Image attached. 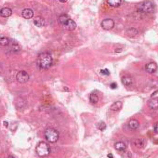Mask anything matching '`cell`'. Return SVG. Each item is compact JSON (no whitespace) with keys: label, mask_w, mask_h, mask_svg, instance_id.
<instances>
[{"label":"cell","mask_w":158,"mask_h":158,"mask_svg":"<svg viewBox=\"0 0 158 158\" xmlns=\"http://www.w3.org/2000/svg\"><path fill=\"white\" fill-rule=\"evenodd\" d=\"M52 63H53V60H52L51 55L47 52L41 53L37 58V66L40 69H49L52 65Z\"/></svg>","instance_id":"obj_1"},{"label":"cell","mask_w":158,"mask_h":158,"mask_svg":"<svg viewBox=\"0 0 158 158\" xmlns=\"http://www.w3.org/2000/svg\"><path fill=\"white\" fill-rule=\"evenodd\" d=\"M59 23L60 24L61 27H63L65 30L68 31H73L76 28V21H73L68 15L66 14H63L59 17L58 19Z\"/></svg>","instance_id":"obj_2"},{"label":"cell","mask_w":158,"mask_h":158,"mask_svg":"<svg viewBox=\"0 0 158 158\" xmlns=\"http://www.w3.org/2000/svg\"><path fill=\"white\" fill-rule=\"evenodd\" d=\"M36 153L38 156L40 157H45L47 156L50 153V147L49 145L45 142H40L36 146Z\"/></svg>","instance_id":"obj_3"},{"label":"cell","mask_w":158,"mask_h":158,"mask_svg":"<svg viewBox=\"0 0 158 158\" xmlns=\"http://www.w3.org/2000/svg\"><path fill=\"white\" fill-rule=\"evenodd\" d=\"M137 8L139 12L148 14V13H152L155 10V5L151 1H143L139 4L137 6Z\"/></svg>","instance_id":"obj_4"},{"label":"cell","mask_w":158,"mask_h":158,"mask_svg":"<svg viewBox=\"0 0 158 158\" xmlns=\"http://www.w3.org/2000/svg\"><path fill=\"white\" fill-rule=\"evenodd\" d=\"M59 137H60L59 132L55 128H49L45 131V138L50 143H55L56 142H58Z\"/></svg>","instance_id":"obj_5"},{"label":"cell","mask_w":158,"mask_h":158,"mask_svg":"<svg viewBox=\"0 0 158 158\" xmlns=\"http://www.w3.org/2000/svg\"><path fill=\"white\" fill-rule=\"evenodd\" d=\"M16 79L20 83H26L29 80V74L25 71H20L16 74Z\"/></svg>","instance_id":"obj_6"},{"label":"cell","mask_w":158,"mask_h":158,"mask_svg":"<svg viewBox=\"0 0 158 158\" xmlns=\"http://www.w3.org/2000/svg\"><path fill=\"white\" fill-rule=\"evenodd\" d=\"M100 25L104 30H111L115 27V21L112 19H104Z\"/></svg>","instance_id":"obj_7"},{"label":"cell","mask_w":158,"mask_h":158,"mask_svg":"<svg viewBox=\"0 0 158 158\" xmlns=\"http://www.w3.org/2000/svg\"><path fill=\"white\" fill-rule=\"evenodd\" d=\"M157 64L155 63H149L146 64L145 66V70L146 72H148L149 74H153L157 71Z\"/></svg>","instance_id":"obj_8"},{"label":"cell","mask_w":158,"mask_h":158,"mask_svg":"<svg viewBox=\"0 0 158 158\" xmlns=\"http://www.w3.org/2000/svg\"><path fill=\"white\" fill-rule=\"evenodd\" d=\"M133 145L138 149H143L145 146V140L143 139H135L133 140Z\"/></svg>","instance_id":"obj_9"},{"label":"cell","mask_w":158,"mask_h":158,"mask_svg":"<svg viewBox=\"0 0 158 158\" xmlns=\"http://www.w3.org/2000/svg\"><path fill=\"white\" fill-rule=\"evenodd\" d=\"M12 14V10L10 8H3L0 10V16L3 17V18H8V17L11 16Z\"/></svg>","instance_id":"obj_10"},{"label":"cell","mask_w":158,"mask_h":158,"mask_svg":"<svg viewBox=\"0 0 158 158\" xmlns=\"http://www.w3.org/2000/svg\"><path fill=\"white\" fill-rule=\"evenodd\" d=\"M34 23L36 26H37V27H43V26L45 25V20H44V18H42L41 16H37L34 19Z\"/></svg>","instance_id":"obj_11"},{"label":"cell","mask_w":158,"mask_h":158,"mask_svg":"<svg viewBox=\"0 0 158 158\" xmlns=\"http://www.w3.org/2000/svg\"><path fill=\"white\" fill-rule=\"evenodd\" d=\"M128 128L131 130H137L139 128V121L136 120V119H131L128 122Z\"/></svg>","instance_id":"obj_12"},{"label":"cell","mask_w":158,"mask_h":158,"mask_svg":"<svg viewBox=\"0 0 158 158\" xmlns=\"http://www.w3.org/2000/svg\"><path fill=\"white\" fill-rule=\"evenodd\" d=\"M23 17L25 19H32L34 17V11L31 8H25L23 10Z\"/></svg>","instance_id":"obj_13"},{"label":"cell","mask_w":158,"mask_h":158,"mask_svg":"<svg viewBox=\"0 0 158 158\" xmlns=\"http://www.w3.org/2000/svg\"><path fill=\"white\" fill-rule=\"evenodd\" d=\"M115 150L118 151V152H125L126 151V144L122 142H118L115 144Z\"/></svg>","instance_id":"obj_14"},{"label":"cell","mask_w":158,"mask_h":158,"mask_svg":"<svg viewBox=\"0 0 158 158\" xmlns=\"http://www.w3.org/2000/svg\"><path fill=\"white\" fill-rule=\"evenodd\" d=\"M126 34L130 37H136L139 34V31L136 28H128L126 30Z\"/></svg>","instance_id":"obj_15"},{"label":"cell","mask_w":158,"mask_h":158,"mask_svg":"<svg viewBox=\"0 0 158 158\" xmlns=\"http://www.w3.org/2000/svg\"><path fill=\"white\" fill-rule=\"evenodd\" d=\"M122 106H123L122 102H115V103H113L111 105L110 109H111L112 111H119L120 109H122Z\"/></svg>","instance_id":"obj_16"},{"label":"cell","mask_w":158,"mask_h":158,"mask_svg":"<svg viewBox=\"0 0 158 158\" xmlns=\"http://www.w3.org/2000/svg\"><path fill=\"white\" fill-rule=\"evenodd\" d=\"M107 3L113 8H117L121 5L122 0H107Z\"/></svg>","instance_id":"obj_17"},{"label":"cell","mask_w":158,"mask_h":158,"mask_svg":"<svg viewBox=\"0 0 158 158\" xmlns=\"http://www.w3.org/2000/svg\"><path fill=\"white\" fill-rule=\"evenodd\" d=\"M149 107L151 109H153L155 110L158 108V99L155 98V99H152L150 102H149Z\"/></svg>","instance_id":"obj_18"},{"label":"cell","mask_w":158,"mask_h":158,"mask_svg":"<svg viewBox=\"0 0 158 158\" xmlns=\"http://www.w3.org/2000/svg\"><path fill=\"white\" fill-rule=\"evenodd\" d=\"M132 82H133V80L130 76H124L122 78V84L125 86H130L132 84Z\"/></svg>","instance_id":"obj_19"},{"label":"cell","mask_w":158,"mask_h":158,"mask_svg":"<svg viewBox=\"0 0 158 158\" xmlns=\"http://www.w3.org/2000/svg\"><path fill=\"white\" fill-rule=\"evenodd\" d=\"M10 45V40H8V37H0V46L1 47H8Z\"/></svg>","instance_id":"obj_20"},{"label":"cell","mask_w":158,"mask_h":158,"mask_svg":"<svg viewBox=\"0 0 158 158\" xmlns=\"http://www.w3.org/2000/svg\"><path fill=\"white\" fill-rule=\"evenodd\" d=\"M89 100H90V102H91V103H93V104L98 103V102H99V97H98V95H97V94H95V93H91L90 96H89Z\"/></svg>","instance_id":"obj_21"},{"label":"cell","mask_w":158,"mask_h":158,"mask_svg":"<svg viewBox=\"0 0 158 158\" xmlns=\"http://www.w3.org/2000/svg\"><path fill=\"white\" fill-rule=\"evenodd\" d=\"M97 128L100 131H104L105 129H106V124H105L104 122H100L98 124V126H97Z\"/></svg>","instance_id":"obj_22"},{"label":"cell","mask_w":158,"mask_h":158,"mask_svg":"<svg viewBox=\"0 0 158 158\" xmlns=\"http://www.w3.org/2000/svg\"><path fill=\"white\" fill-rule=\"evenodd\" d=\"M10 50L11 51H15V52H19L20 51V47L18 45H14V46H12L10 47Z\"/></svg>","instance_id":"obj_23"},{"label":"cell","mask_w":158,"mask_h":158,"mask_svg":"<svg viewBox=\"0 0 158 158\" xmlns=\"http://www.w3.org/2000/svg\"><path fill=\"white\" fill-rule=\"evenodd\" d=\"M100 74H104V76H109V74H110V71H109L108 69H102V70H100Z\"/></svg>","instance_id":"obj_24"},{"label":"cell","mask_w":158,"mask_h":158,"mask_svg":"<svg viewBox=\"0 0 158 158\" xmlns=\"http://www.w3.org/2000/svg\"><path fill=\"white\" fill-rule=\"evenodd\" d=\"M132 157V155L129 152H125L124 155H123V158H131Z\"/></svg>","instance_id":"obj_25"},{"label":"cell","mask_w":158,"mask_h":158,"mask_svg":"<svg viewBox=\"0 0 158 158\" xmlns=\"http://www.w3.org/2000/svg\"><path fill=\"white\" fill-rule=\"evenodd\" d=\"M153 130H155V132L156 134H158V123H156V124L153 126Z\"/></svg>","instance_id":"obj_26"},{"label":"cell","mask_w":158,"mask_h":158,"mask_svg":"<svg viewBox=\"0 0 158 158\" xmlns=\"http://www.w3.org/2000/svg\"><path fill=\"white\" fill-rule=\"evenodd\" d=\"M116 87H117L116 83H112V84H111V89H116Z\"/></svg>","instance_id":"obj_27"},{"label":"cell","mask_w":158,"mask_h":158,"mask_svg":"<svg viewBox=\"0 0 158 158\" xmlns=\"http://www.w3.org/2000/svg\"><path fill=\"white\" fill-rule=\"evenodd\" d=\"M8 123L7 121L4 122V126H6V128H8Z\"/></svg>","instance_id":"obj_28"},{"label":"cell","mask_w":158,"mask_h":158,"mask_svg":"<svg viewBox=\"0 0 158 158\" xmlns=\"http://www.w3.org/2000/svg\"><path fill=\"white\" fill-rule=\"evenodd\" d=\"M59 1L61 3H65V2H67V0H59Z\"/></svg>","instance_id":"obj_29"},{"label":"cell","mask_w":158,"mask_h":158,"mask_svg":"<svg viewBox=\"0 0 158 158\" xmlns=\"http://www.w3.org/2000/svg\"><path fill=\"white\" fill-rule=\"evenodd\" d=\"M108 158H113V155H112V153H109V155H108Z\"/></svg>","instance_id":"obj_30"},{"label":"cell","mask_w":158,"mask_h":158,"mask_svg":"<svg viewBox=\"0 0 158 158\" xmlns=\"http://www.w3.org/2000/svg\"><path fill=\"white\" fill-rule=\"evenodd\" d=\"M7 158H15L14 156H12V155H10V156H8Z\"/></svg>","instance_id":"obj_31"},{"label":"cell","mask_w":158,"mask_h":158,"mask_svg":"<svg viewBox=\"0 0 158 158\" xmlns=\"http://www.w3.org/2000/svg\"><path fill=\"white\" fill-rule=\"evenodd\" d=\"M0 71H1V66H0Z\"/></svg>","instance_id":"obj_32"}]
</instances>
